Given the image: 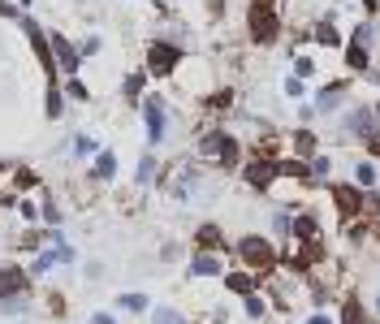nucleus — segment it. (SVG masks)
Wrapping results in <instances>:
<instances>
[{"label":"nucleus","instance_id":"7ed1b4c3","mask_svg":"<svg viewBox=\"0 0 380 324\" xmlns=\"http://www.w3.org/2000/svg\"><path fill=\"white\" fill-rule=\"evenodd\" d=\"M337 139L350 147H363L371 139H380V108L376 99H350L342 113H337Z\"/></svg>","mask_w":380,"mask_h":324},{"label":"nucleus","instance_id":"a211bd4d","mask_svg":"<svg viewBox=\"0 0 380 324\" xmlns=\"http://www.w3.org/2000/svg\"><path fill=\"white\" fill-rule=\"evenodd\" d=\"M290 74H298V78H307L311 87L320 82V57H315V52H307V48H290Z\"/></svg>","mask_w":380,"mask_h":324},{"label":"nucleus","instance_id":"2eb2a0df","mask_svg":"<svg viewBox=\"0 0 380 324\" xmlns=\"http://www.w3.org/2000/svg\"><path fill=\"white\" fill-rule=\"evenodd\" d=\"M337 324H376V315L367 311V303H363V294L350 286V294L342 290V311H337Z\"/></svg>","mask_w":380,"mask_h":324},{"label":"nucleus","instance_id":"c03bdc74","mask_svg":"<svg viewBox=\"0 0 380 324\" xmlns=\"http://www.w3.org/2000/svg\"><path fill=\"white\" fill-rule=\"evenodd\" d=\"M18 212H22V221H35V203L31 199H18Z\"/></svg>","mask_w":380,"mask_h":324},{"label":"nucleus","instance_id":"b1692460","mask_svg":"<svg viewBox=\"0 0 380 324\" xmlns=\"http://www.w3.org/2000/svg\"><path fill=\"white\" fill-rule=\"evenodd\" d=\"M147 70H134V74H126V82H121V95H126V104L134 108V104H143V95H147Z\"/></svg>","mask_w":380,"mask_h":324},{"label":"nucleus","instance_id":"58836bf2","mask_svg":"<svg viewBox=\"0 0 380 324\" xmlns=\"http://www.w3.org/2000/svg\"><path fill=\"white\" fill-rule=\"evenodd\" d=\"M303 324H337V315H333L329 307H311V311L303 315Z\"/></svg>","mask_w":380,"mask_h":324},{"label":"nucleus","instance_id":"c756f323","mask_svg":"<svg viewBox=\"0 0 380 324\" xmlns=\"http://www.w3.org/2000/svg\"><path fill=\"white\" fill-rule=\"evenodd\" d=\"M242 315H246V320H264V315H268V294H264V290L242 294Z\"/></svg>","mask_w":380,"mask_h":324},{"label":"nucleus","instance_id":"412c9836","mask_svg":"<svg viewBox=\"0 0 380 324\" xmlns=\"http://www.w3.org/2000/svg\"><path fill=\"white\" fill-rule=\"evenodd\" d=\"M195 247H199V251H234V247L225 242V230L216 225V221H203V225L195 230Z\"/></svg>","mask_w":380,"mask_h":324},{"label":"nucleus","instance_id":"423d86ee","mask_svg":"<svg viewBox=\"0 0 380 324\" xmlns=\"http://www.w3.org/2000/svg\"><path fill=\"white\" fill-rule=\"evenodd\" d=\"M350 95H354V74H337L329 82H315L311 87V104H315L320 117H337L342 108L350 104Z\"/></svg>","mask_w":380,"mask_h":324},{"label":"nucleus","instance_id":"a18cd8bd","mask_svg":"<svg viewBox=\"0 0 380 324\" xmlns=\"http://www.w3.org/2000/svg\"><path fill=\"white\" fill-rule=\"evenodd\" d=\"M91 324H117L113 311H91Z\"/></svg>","mask_w":380,"mask_h":324},{"label":"nucleus","instance_id":"7c9ffc66","mask_svg":"<svg viewBox=\"0 0 380 324\" xmlns=\"http://www.w3.org/2000/svg\"><path fill=\"white\" fill-rule=\"evenodd\" d=\"M151 307V298L147 294H139V290H126V294H117V311H130V315H139V311H147Z\"/></svg>","mask_w":380,"mask_h":324},{"label":"nucleus","instance_id":"4be33fe9","mask_svg":"<svg viewBox=\"0 0 380 324\" xmlns=\"http://www.w3.org/2000/svg\"><path fill=\"white\" fill-rule=\"evenodd\" d=\"M350 43H363V48H380V22L376 18H354L350 31H346Z\"/></svg>","mask_w":380,"mask_h":324},{"label":"nucleus","instance_id":"6e6552de","mask_svg":"<svg viewBox=\"0 0 380 324\" xmlns=\"http://www.w3.org/2000/svg\"><path fill=\"white\" fill-rule=\"evenodd\" d=\"M143 130H147V147H160L169 139V130H173V108H169V99L165 95H156V91H147L143 95Z\"/></svg>","mask_w":380,"mask_h":324},{"label":"nucleus","instance_id":"f3484780","mask_svg":"<svg viewBox=\"0 0 380 324\" xmlns=\"http://www.w3.org/2000/svg\"><path fill=\"white\" fill-rule=\"evenodd\" d=\"M371 61H376V48H363V43H350L346 39V48H342V74H354L359 78Z\"/></svg>","mask_w":380,"mask_h":324},{"label":"nucleus","instance_id":"c9c22d12","mask_svg":"<svg viewBox=\"0 0 380 324\" xmlns=\"http://www.w3.org/2000/svg\"><path fill=\"white\" fill-rule=\"evenodd\" d=\"M354 82H363L367 91H380V57H376V61H371V65H367L359 78H354Z\"/></svg>","mask_w":380,"mask_h":324},{"label":"nucleus","instance_id":"cd10ccee","mask_svg":"<svg viewBox=\"0 0 380 324\" xmlns=\"http://www.w3.org/2000/svg\"><path fill=\"white\" fill-rule=\"evenodd\" d=\"M281 99H290V104L311 99V82H307V78H298V74H286V78H281Z\"/></svg>","mask_w":380,"mask_h":324},{"label":"nucleus","instance_id":"20e7f679","mask_svg":"<svg viewBox=\"0 0 380 324\" xmlns=\"http://www.w3.org/2000/svg\"><path fill=\"white\" fill-rule=\"evenodd\" d=\"M234 255H238L242 268H251V273H259V277H268L281 264V247L268 238V234H242L234 242Z\"/></svg>","mask_w":380,"mask_h":324},{"label":"nucleus","instance_id":"a19ab883","mask_svg":"<svg viewBox=\"0 0 380 324\" xmlns=\"http://www.w3.org/2000/svg\"><path fill=\"white\" fill-rule=\"evenodd\" d=\"M99 48H104V43H99V35H87V39L78 43V52H82V61H91V57H95Z\"/></svg>","mask_w":380,"mask_h":324},{"label":"nucleus","instance_id":"72a5a7b5","mask_svg":"<svg viewBox=\"0 0 380 324\" xmlns=\"http://www.w3.org/2000/svg\"><path fill=\"white\" fill-rule=\"evenodd\" d=\"M61 91H65V95H70V99H78V104H87V99H91V91H87V82H82V78H78V74H70V78H65V87H61Z\"/></svg>","mask_w":380,"mask_h":324},{"label":"nucleus","instance_id":"bb28decb","mask_svg":"<svg viewBox=\"0 0 380 324\" xmlns=\"http://www.w3.org/2000/svg\"><path fill=\"white\" fill-rule=\"evenodd\" d=\"M91 178H95V182H113V178H117V151H95Z\"/></svg>","mask_w":380,"mask_h":324},{"label":"nucleus","instance_id":"c85d7f7f","mask_svg":"<svg viewBox=\"0 0 380 324\" xmlns=\"http://www.w3.org/2000/svg\"><path fill=\"white\" fill-rule=\"evenodd\" d=\"M156 178H160V160H156V151H143L139 156V169H134V182L139 186H151Z\"/></svg>","mask_w":380,"mask_h":324},{"label":"nucleus","instance_id":"393cba45","mask_svg":"<svg viewBox=\"0 0 380 324\" xmlns=\"http://www.w3.org/2000/svg\"><path fill=\"white\" fill-rule=\"evenodd\" d=\"M307 165H311V182H320V186H329V182H333V165H337V160H333L329 151H315Z\"/></svg>","mask_w":380,"mask_h":324},{"label":"nucleus","instance_id":"9b49d317","mask_svg":"<svg viewBox=\"0 0 380 324\" xmlns=\"http://www.w3.org/2000/svg\"><path fill=\"white\" fill-rule=\"evenodd\" d=\"M22 31H26V43H31V52H35L39 70L48 74V82H57V61H52V43H48V35L39 31V22H35L31 14L22 18Z\"/></svg>","mask_w":380,"mask_h":324},{"label":"nucleus","instance_id":"6ab92c4d","mask_svg":"<svg viewBox=\"0 0 380 324\" xmlns=\"http://www.w3.org/2000/svg\"><path fill=\"white\" fill-rule=\"evenodd\" d=\"M221 281H225V290H229V294H238V298L264 286V277H259V273H251V268H225V277H221Z\"/></svg>","mask_w":380,"mask_h":324},{"label":"nucleus","instance_id":"f8f14e48","mask_svg":"<svg viewBox=\"0 0 380 324\" xmlns=\"http://www.w3.org/2000/svg\"><path fill=\"white\" fill-rule=\"evenodd\" d=\"M225 255H229V251H195L186 273H190L195 281H221V277H225Z\"/></svg>","mask_w":380,"mask_h":324},{"label":"nucleus","instance_id":"4c0bfd02","mask_svg":"<svg viewBox=\"0 0 380 324\" xmlns=\"http://www.w3.org/2000/svg\"><path fill=\"white\" fill-rule=\"evenodd\" d=\"M26 311V294H9V298H0V315H22Z\"/></svg>","mask_w":380,"mask_h":324},{"label":"nucleus","instance_id":"dca6fc26","mask_svg":"<svg viewBox=\"0 0 380 324\" xmlns=\"http://www.w3.org/2000/svg\"><path fill=\"white\" fill-rule=\"evenodd\" d=\"M26 286H31V268H22V264H0V298L26 294Z\"/></svg>","mask_w":380,"mask_h":324},{"label":"nucleus","instance_id":"1a4fd4ad","mask_svg":"<svg viewBox=\"0 0 380 324\" xmlns=\"http://www.w3.org/2000/svg\"><path fill=\"white\" fill-rule=\"evenodd\" d=\"M329 207H333V216H337V225H342V221H354V216L367 212V190L354 186L350 178H333V182H329Z\"/></svg>","mask_w":380,"mask_h":324},{"label":"nucleus","instance_id":"09e8293b","mask_svg":"<svg viewBox=\"0 0 380 324\" xmlns=\"http://www.w3.org/2000/svg\"><path fill=\"white\" fill-rule=\"evenodd\" d=\"M376 108H380V91H376Z\"/></svg>","mask_w":380,"mask_h":324},{"label":"nucleus","instance_id":"4468645a","mask_svg":"<svg viewBox=\"0 0 380 324\" xmlns=\"http://www.w3.org/2000/svg\"><path fill=\"white\" fill-rule=\"evenodd\" d=\"M354 186H363V190H376L380 186V160L376 156H367V151H359L354 160H350V173H346Z\"/></svg>","mask_w":380,"mask_h":324},{"label":"nucleus","instance_id":"e433bc0d","mask_svg":"<svg viewBox=\"0 0 380 324\" xmlns=\"http://www.w3.org/2000/svg\"><path fill=\"white\" fill-rule=\"evenodd\" d=\"M363 303H367V311H371V315H376V324H380V277L363 290Z\"/></svg>","mask_w":380,"mask_h":324},{"label":"nucleus","instance_id":"ddd939ff","mask_svg":"<svg viewBox=\"0 0 380 324\" xmlns=\"http://www.w3.org/2000/svg\"><path fill=\"white\" fill-rule=\"evenodd\" d=\"M48 43H52V61H57V70H61L65 78L82 70V52H78V43H70V35L52 31V35H48Z\"/></svg>","mask_w":380,"mask_h":324},{"label":"nucleus","instance_id":"ea45409f","mask_svg":"<svg viewBox=\"0 0 380 324\" xmlns=\"http://www.w3.org/2000/svg\"><path fill=\"white\" fill-rule=\"evenodd\" d=\"M74 156H78V160L95 156V139H91V134H78V139H74Z\"/></svg>","mask_w":380,"mask_h":324},{"label":"nucleus","instance_id":"de8ad7c7","mask_svg":"<svg viewBox=\"0 0 380 324\" xmlns=\"http://www.w3.org/2000/svg\"><path fill=\"white\" fill-rule=\"evenodd\" d=\"M346 5H363V0H346Z\"/></svg>","mask_w":380,"mask_h":324},{"label":"nucleus","instance_id":"473e14b6","mask_svg":"<svg viewBox=\"0 0 380 324\" xmlns=\"http://www.w3.org/2000/svg\"><path fill=\"white\" fill-rule=\"evenodd\" d=\"M151 324H186V315H182L173 303H165V307H156V311H151Z\"/></svg>","mask_w":380,"mask_h":324},{"label":"nucleus","instance_id":"f257e3e1","mask_svg":"<svg viewBox=\"0 0 380 324\" xmlns=\"http://www.w3.org/2000/svg\"><path fill=\"white\" fill-rule=\"evenodd\" d=\"M195 156L203 160V165H212V169H221V173H238L242 169V139L234 134V130H225V126H207V130H199V139H195Z\"/></svg>","mask_w":380,"mask_h":324},{"label":"nucleus","instance_id":"49530a36","mask_svg":"<svg viewBox=\"0 0 380 324\" xmlns=\"http://www.w3.org/2000/svg\"><path fill=\"white\" fill-rule=\"evenodd\" d=\"M0 18H18V5H9V0H0Z\"/></svg>","mask_w":380,"mask_h":324},{"label":"nucleus","instance_id":"37998d69","mask_svg":"<svg viewBox=\"0 0 380 324\" xmlns=\"http://www.w3.org/2000/svg\"><path fill=\"white\" fill-rule=\"evenodd\" d=\"M43 221H48V225H57V221H61V207L52 203V199H43Z\"/></svg>","mask_w":380,"mask_h":324},{"label":"nucleus","instance_id":"79ce46f5","mask_svg":"<svg viewBox=\"0 0 380 324\" xmlns=\"http://www.w3.org/2000/svg\"><path fill=\"white\" fill-rule=\"evenodd\" d=\"M13 182H18V186H22V190H31V186H35V182H39V178H35V173H31V169H13Z\"/></svg>","mask_w":380,"mask_h":324},{"label":"nucleus","instance_id":"5701e85b","mask_svg":"<svg viewBox=\"0 0 380 324\" xmlns=\"http://www.w3.org/2000/svg\"><path fill=\"white\" fill-rule=\"evenodd\" d=\"M199 104L207 108V113H229V108L238 104V91H234V87H216V91H207V95H199Z\"/></svg>","mask_w":380,"mask_h":324},{"label":"nucleus","instance_id":"aec40b11","mask_svg":"<svg viewBox=\"0 0 380 324\" xmlns=\"http://www.w3.org/2000/svg\"><path fill=\"white\" fill-rule=\"evenodd\" d=\"M286 143H290V156H303V160H311V156L320 151V134H315L311 126H294V130L286 134Z\"/></svg>","mask_w":380,"mask_h":324},{"label":"nucleus","instance_id":"9d476101","mask_svg":"<svg viewBox=\"0 0 380 324\" xmlns=\"http://www.w3.org/2000/svg\"><path fill=\"white\" fill-rule=\"evenodd\" d=\"M307 39L315 43V52H320V48H324V52H342V48H346V31L337 26V14L315 18V22L307 26Z\"/></svg>","mask_w":380,"mask_h":324},{"label":"nucleus","instance_id":"a878e982","mask_svg":"<svg viewBox=\"0 0 380 324\" xmlns=\"http://www.w3.org/2000/svg\"><path fill=\"white\" fill-rule=\"evenodd\" d=\"M43 95H48V99H43V117H48V122H61V113H65V91H61V82H48Z\"/></svg>","mask_w":380,"mask_h":324},{"label":"nucleus","instance_id":"f704fd0d","mask_svg":"<svg viewBox=\"0 0 380 324\" xmlns=\"http://www.w3.org/2000/svg\"><path fill=\"white\" fill-rule=\"evenodd\" d=\"M294 117H298V126H315V122H320V113H315L311 99H298V104H294Z\"/></svg>","mask_w":380,"mask_h":324},{"label":"nucleus","instance_id":"0eeeda50","mask_svg":"<svg viewBox=\"0 0 380 324\" xmlns=\"http://www.w3.org/2000/svg\"><path fill=\"white\" fill-rule=\"evenodd\" d=\"M238 178H242V186H246V190H255V195H273V190H277V182H281V173H277V156L251 151V156L242 160Z\"/></svg>","mask_w":380,"mask_h":324},{"label":"nucleus","instance_id":"2f4dec72","mask_svg":"<svg viewBox=\"0 0 380 324\" xmlns=\"http://www.w3.org/2000/svg\"><path fill=\"white\" fill-rule=\"evenodd\" d=\"M57 264H61V259H57V247H48V251H43V255H39V259L31 264V277H48V273H52V268H57Z\"/></svg>","mask_w":380,"mask_h":324},{"label":"nucleus","instance_id":"39448f33","mask_svg":"<svg viewBox=\"0 0 380 324\" xmlns=\"http://www.w3.org/2000/svg\"><path fill=\"white\" fill-rule=\"evenodd\" d=\"M182 61H186V48H182L178 39H169V35L151 39L147 52H143V70H147L151 78H173V74L182 70Z\"/></svg>","mask_w":380,"mask_h":324},{"label":"nucleus","instance_id":"f03ea898","mask_svg":"<svg viewBox=\"0 0 380 324\" xmlns=\"http://www.w3.org/2000/svg\"><path fill=\"white\" fill-rule=\"evenodd\" d=\"M242 26H246V43L251 48H277L286 39V18H281L277 0H246Z\"/></svg>","mask_w":380,"mask_h":324}]
</instances>
